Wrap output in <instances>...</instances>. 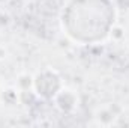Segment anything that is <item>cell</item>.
<instances>
[{
    "instance_id": "cell-1",
    "label": "cell",
    "mask_w": 129,
    "mask_h": 128,
    "mask_svg": "<svg viewBox=\"0 0 129 128\" xmlns=\"http://www.w3.org/2000/svg\"><path fill=\"white\" fill-rule=\"evenodd\" d=\"M117 11L111 0H66L60 15L62 30L81 45L110 38Z\"/></svg>"
},
{
    "instance_id": "cell-7",
    "label": "cell",
    "mask_w": 129,
    "mask_h": 128,
    "mask_svg": "<svg viewBox=\"0 0 129 128\" xmlns=\"http://www.w3.org/2000/svg\"><path fill=\"white\" fill-rule=\"evenodd\" d=\"M0 88H2V77H0Z\"/></svg>"
},
{
    "instance_id": "cell-3",
    "label": "cell",
    "mask_w": 129,
    "mask_h": 128,
    "mask_svg": "<svg viewBox=\"0 0 129 128\" xmlns=\"http://www.w3.org/2000/svg\"><path fill=\"white\" fill-rule=\"evenodd\" d=\"M53 104L56 105V109L62 113H74L77 109H78V104H80V98H78V94L69 88H62L54 98L51 99Z\"/></svg>"
},
{
    "instance_id": "cell-2",
    "label": "cell",
    "mask_w": 129,
    "mask_h": 128,
    "mask_svg": "<svg viewBox=\"0 0 129 128\" xmlns=\"http://www.w3.org/2000/svg\"><path fill=\"white\" fill-rule=\"evenodd\" d=\"M63 88L60 74L53 68H45L33 75V92L38 98L53 99L54 95Z\"/></svg>"
},
{
    "instance_id": "cell-6",
    "label": "cell",
    "mask_w": 129,
    "mask_h": 128,
    "mask_svg": "<svg viewBox=\"0 0 129 128\" xmlns=\"http://www.w3.org/2000/svg\"><path fill=\"white\" fill-rule=\"evenodd\" d=\"M2 98H3V101L6 102V104H9V105H12V104H17V101H20V91L17 89H6V91H3V94H2Z\"/></svg>"
},
{
    "instance_id": "cell-4",
    "label": "cell",
    "mask_w": 129,
    "mask_h": 128,
    "mask_svg": "<svg viewBox=\"0 0 129 128\" xmlns=\"http://www.w3.org/2000/svg\"><path fill=\"white\" fill-rule=\"evenodd\" d=\"M96 121L101 124V125H111L114 121H116V113L113 112L111 107H102L96 112Z\"/></svg>"
},
{
    "instance_id": "cell-5",
    "label": "cell",
    "mask_w": 129,
    "mask_h": 128,
    "mask_svg": "<svg viewBox=\"0 0 129 128\" xmlns=\"http://www.w3.org/2000/svg\"><path fill=\"white\" fill-rule=\"evenodd\" d=\"M18 91H33V75L29 74H20L17 78Z\"/></svg>"
}]
</instances>
